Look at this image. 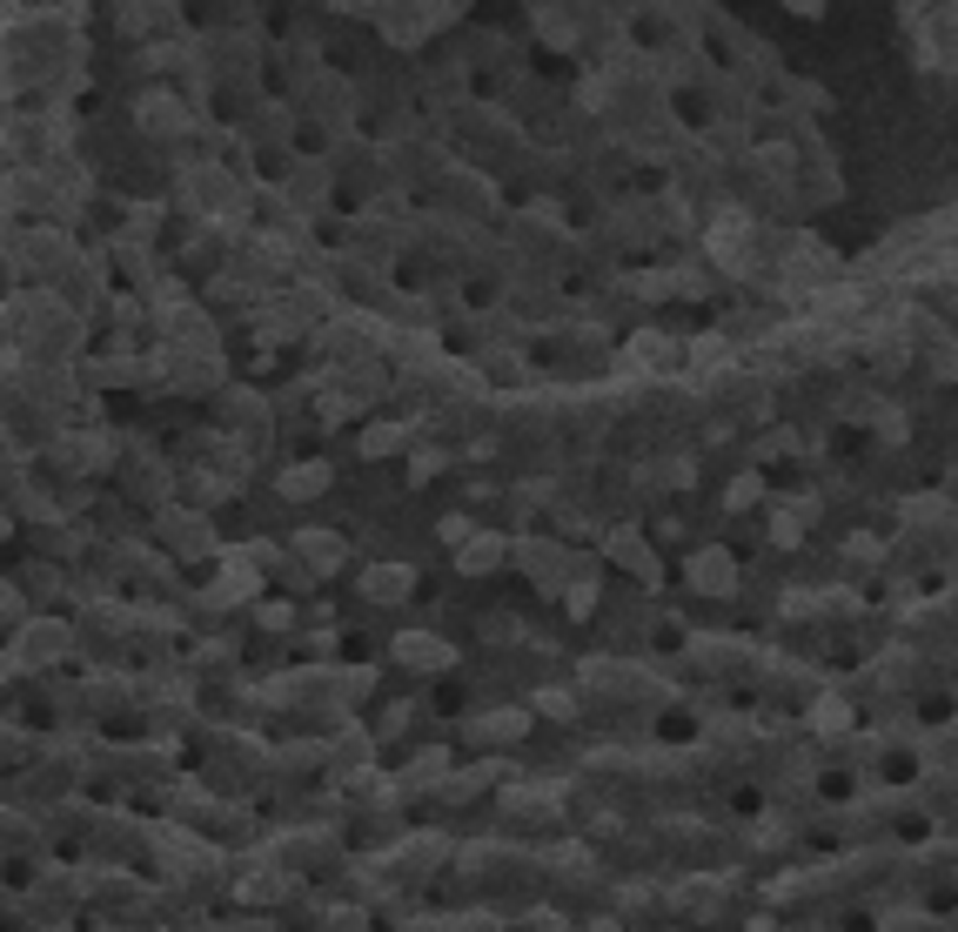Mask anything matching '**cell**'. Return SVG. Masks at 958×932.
Masks as SVG:
<instances>
[{"label": "cell", "mask_w": 958, "mask_h": 932, "mask_svg": "<svg viewBox=\"0 0 958 932\" xmlns=\"http://www.w3.org/2000/svg\"><path fill=\"white\" fill-rule=\"evenodd\" d=\"M509 543H516L509 530H476V537L463 543V551H450V557H456V570H463V577H496V570L509 564Z\"/></svg>", "instance_id": "obj_4"}, {"label": "cell", "mask_w": 958, "mask_h": 932, "mask_svg": "<svg viewBox=\"0 0 958 932\" xmlns=\"http://www.w3.org/2000/svg\"><path fill=\"white\" fill-rule=\"evenodd\" d=\"M329 483H336L329 463H295V470H282V483H275V490H282L289 503H308V496H323Z\"/></svg>", "instance_id": "obj_8"}, {"label": "cell", "mask_w": 958, "mask_h": 932, "mask_svg": "<svg viewBox=\"0 0 958 932\" xmlns=\"http://www.w3.org/2000/svg\"><path fill=\"white\" fill-rule=\"evenodd\" d=\"M363 597H369V604H382V610L409 604V597H416V564H403V557L363 564Z\"/></svg>", "instance_id": "obj_3"}, {"label": "cell", "mask_w": 958, "mask_h": 932, "mask_svg": "<svg viewBox=\"0 0 958 932\" xmlns=\"http://www.w3.org/2000/svg\"><path fill=\"white\" fill-rule=\"evenodd\" d=\"M295 551L308 557V577H329V570L349 564V537H342V530H302Z\"/></svg>", "instance_id": "obj_6"}, {"label": "cell", "mask_w": 958, "mask_h": 932, "mask_svg": "<svg viewBox=\"0 0 958 932\" xmlns=\"http://www.w3.org/2000/svg\"><path fill=\"white\" fill-rule=\"evenodd\" d=\"M389 657L403 671H456V644L450 638H436V631H403V638H389Z\"/></svg>", "instance_id": "obj_2"}, {"label": "cell", "mask_w": 958, "mask_h": 932, "mask_svg": "<svg viewBox=\"0 0 958 932\" xmlns=\"http://www.w3.org/2000/svg\"><path fill=\"white\" fill-rule=\"evenodd\" d=\"M684 584L704 591V597H738V557L724 543H704V551L684 557Z\"/></svg>", "instance_id": "obj_1"}, {"label": "cell", "mask_w": 958, "mask_h": 932, "mask_svg": "<svg viewBox=\"0 0 958 932\" xmlns=\"http://www.w3.org/2000/svg\"><path fill=\"white\" fill-rule=\"evenodd\" d=\"M416 437H423L416 423L382 416V423H369V430H363V456H369V463H382V456H409V443H416Z\"/></svg>", "instance_id": "obj_7"}, {"label": "cell", "mask_w": 958, "mask_h": 932, "mask_svg": "<svg viewBox=\"0 0 958 932\" xmlns=\"http://www.w3.org/2000/svg\"><path fill=\"white\" fill-rule=\"evenodd\" d=\"M604 557H617L630 577H644V584H657V551H651V537L636 530V524H623V530H610V537H604Z\"/></svg>", "instance_id": "obj_5"}]
</instances>
